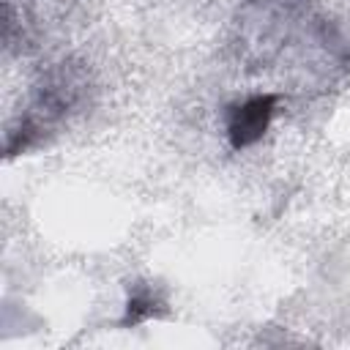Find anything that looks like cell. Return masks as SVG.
I'll list each match as a JSON object with an SVG mask.
<instances>
[{
	"label": "cell",
	"instance_id": "cell-2",
	"mask_svg": "<svg viewBox=\"0 0 350 350\" xmlns=\"http://www.w3.org/2000/svg\"><path fill=\"white\" fill-rule=\"evenodd\" d=\"M279 96L276 93H257L243 98L241 104H232L227 109V139L232 150H243L254 142H260L273 120Z\"/></svg>",
	"mask_w": 350,
	"mask_h": 350
},
{
	"label": "cell",
	"instance_id": "cell-3",
	"mask_svg": "<svg viewBox=\"0 0 350 350\" xmlns=\"http://www.w3.org/2000/svg\"><path fill=\"white\" fill-rule=\"evenodd\" d=\"M167 312V301L159 293V287L148 284V282H134L129 287V298H126V312L120 317L123 328H134L150 317H159Z\"/></svg>",
	"mask_w": 350,
	"mask_h": 350
},
{
	"label": "cell",
	"instance_id": "cell-1",
	"mask_svg": "<svg viewBox=\"0 0 350 350\" xmlns=\"http://www.w3.org/2000/svg\"><path fill=\"white\" fill-rule=\"evenodd\" d=\"M74 101H77V82H74V77L66 68L49 74V79L38 88V96L33 98L30 109L25 112L19 129L11 131L5 153L14 156L19 150H27L49 126H55L66 115V109Z\"/></svg>",
	"mask_w": 350,
	"mask_h": 350
}]
</instances>
